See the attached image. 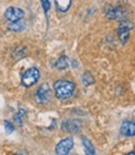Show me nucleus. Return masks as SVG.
Instances as JSON below:
<instances>
[{
    "instance_id": "obj_1",
    "label": "nucleus",
    "mask_w": 135,
    "mask_h": 155,
    "mask_svg": "<svg viewBox=\"0 0 135 155\" xmlns=\"http://www.w3.org/2000/svg\"><path fill=\"white\" fill-rule=\"evenodd\" d=\"M54 90L58 99L65 100V99H69L73 95L75 90V85L69 80H58L54 84Z\"/></svg>"
},
{
    "instance_id": "obj_2",
    "label": "nucleus",
    "mask_w": 135,
    "mask_h": 155,
    "mask_svg": "<svg viewBox=\"0 0 135 155\" xmlns=\"http://www.w3.org/2000/svg\"><path fill=\"white\" fill-rule=\"evenodd\" d=\"M40 78V71L36 69V68H30V69H28L23 76H21V83L24 86L29 88V86H33L34 84H36V81L39 80Z\"/></svg>"
},
{
    "instance_id": "obj_3",
    "label": "nucleus",
    "mask_w": 135,
    "mask_h": 155,
    "mask_svg": "<svg viewBox=\"0 0 135 155\" xmlns=\"http://www.w3.org/2000/svg\"><path fill=\"white\" fill-rule=\"evenodd\" d=\"M133 29V23L129 20H123L119 26H118V35L121 44H125L129 40V35H130V30Z\"/></svg>"
},
{
    "instance_id": "obj_4",
    "label": "nucleus",
    "mask_w": 135,
    "mask_h": 155,
    "mask_svg": "<svg viewBox=\"0 0 135 155\" xmlns=\"http://www.w3.org/2000/svg\"><path fill=\"white\" fill-rule=\"evenodd\" d=\"M4 16L8 21H20L23 16H24V12L21 10L20 8H16V6H10V8H8L5 13H4Z\"/></svg>"
},
{
    "instance_id": "obj_5",
    "label": "nucleus",
    "mask_w": 135,
    "mask_h": 155,
    "mask_svg": "<svg viewBox=\"0 0 135 155\" xmlns=\"http://www.w3.org/2000/svg\"><path fill=\"white\" fill-rule=\"evenodd\" d=\"M73 147H74V141H73V139H71V138H66V139H63L59 144L56 145L55 151H56V154H61V155H64V154H69L70 150L73 149Z\"/></svg>"
},
{
    "instance_id": "obj_6",
    "label": "nucleus",
    "mask_w": 135,
    "mask_h": 155,
    "mask_svg": "<svg viewBox=\"0 0 135 155\" xmlns=\"http://www.w3.org/2000/svg\"><path fill=\"white\" fill-rule=\"evenodd\" d=\"M36 100L39 103H48L50 99V88L48 86V84H43L41 86H39V89L36 90Z\"/></svg>"
},
{
    "instance_id": "obj_7",
    "label": "nucleus",
    "mask_w": 135,
    "mask_h": 155,
    "mask_svg": "<svg viewBox=\"0 0 135 155\" xmlns=\"http://www.w3.org/2000/svg\"><path fill=\"white\" fill-rule=\"evenodd\" d=\"M120 134L124 135V137H135V123L134 121H124L121 124V128H120Z\"/></svg>"
},
{
    "instance_id": "obj_8",
    "label": "nucleus",
    "mask_w": 135,
    "mask_h": 155,
    "mask_svg": "<svg viewBox=\"0 0 135 155\" xmlns=\"http://www.w3.org/2000/svg\"><path fill=\"white\" fill-rule=\"evenodd\" d=\"M56 9L61 13H65L69 10V8L71 5V0H55Z\"/></svg>"
},
{
    "instance_id": "obj_9",
    "label": "nucleus",
    "mask_w": 135,
    "mask_h": 155,
    "mask_svg": "<svg viewBox=\"0 0 135 155\" xmlns=\"http://www.w3.org/2000/svg\"><path fill=\"white\" fill-rule=\"evenodd\" d=\"M63 130H65V131H70V133H76V131L79 130L78 123H76V121H73V120L64 121V123H63Z\"/></svg>"
},
{
    "instance_id": "obj_10",
    "label": "nucleus",
    "mask_w": 135,
    "mask_h": 155,
    "mask_svg": "<svg viewBox=\"0 0 135 155\" xmlns=\"http://www.w3.org/2000/svg\"><path fill=\"white\" fill-rule=\"evenodd\" d=\"M123 10L120 8H110L109 10H108V18L109 19H120L123 18Z\"/></svg>"
},
{
    "instance_id": "obj_11",
    "label": "nucleus",
    "mask_w": 135,
    "mask_h": 155,
    "mask_svg": "<svg viewBox=\"0 0 135 155\" xmlns=\"http://www.w3.org/2000/svg\"><path fill=\"white\" fill-rule=\"evenodd\" d=\"M25 115H26V111L24 110V109H19V111L15 114V116H14V121H15V124L16 125H23V123H24V119H25Z\"/></svg>"
},
{
    "instance_id": "obj_12",
    "label": "nucleus",
    "mask_w": 135,
    "mask_h": 155,
    "mask_svg": "<svg viewBox=\"0 0 135 155\" xmlns=\"http://www.w3.org/2000/svg\"><path fill=\"white\" fill-rule=\"evenodd\" d=\"M94 81H95V79H94V76H93L90 73L85 71V73L83 74V76H81V83H83L85 86H89V85L94 84Z\"/></svg>"
},
{
    "instance_id": "obj_13",
    "label": "nucleus",
    "mask_w": 135,
    "mask_h": 155,
    "mask_svg": "<svg viewBox=\"0 0 135 155\" xmlns=\"http://www.w3.org/2000/svg\"><path fill=\"white\" fill-rule=\"evenodd\" d=\"M68 66H69V61H68V58H66L65 55H61L59 59L56 60V68H58V69H60V70H63V69H66Z\"/></svg>"
},
{
    "instance_id": "obj_14",
    "label": "nucleus",
    "mask_w": 135,
    "mask_h": 155,
    "mask_svg": "<svg viewBox=\"0 0 135 155\" xmlns=\"http://www.w3.org/2000/svg\"><path fill=\"white\" fill-rule=\"evenodd\" d=\"M83 144H84V147H85V151L88 153V154H95V149L93 147V144L90 143L89 139H86V138H83L81 139Z\"/></svg>"
},
{
    "instance_id": "obj_15",
    "label": "nucleus",
    "mask_w": 135,
    "mask_h": 155,
    "mask_svg": "<svg viewBox=\"0 0 135 155\" xmlns=\"http://www.w3.org/2000/svg\"><path fill=\"white\" fill-rule=\"evenodd\" d=\"M23 24H20L19 21H13V23H10V25H9V29L10 30H13V31H20V30H23Z\"/></svg>"
},
{
    "instance_id": "obj_16",
    "label": "nucleus",
    "mask_w": 135,
    "mask_h": 155,
    "mask_svg": "<svg viewBox=\"0 0 135 155\" xmlns=\"http://www.w3.org/2000/svg\"><path fill=\"white\" fill-rule=\"evenodd\" d=\"M41 5H43L44 12L48 13L49 12V9H50V0H41Z\"/></svg>"
},
{
    "instance_id": "obj_17",
    "label": "nucleus",
    "mask_w": 135,
    "mask_h": 155,
    "mask_svg": "<svg viewBox=\"0 0 135 155\" xmlns=\"http://www.w3.org/2000/svg\"><path fill=\"white\" fill-rule=\"evenodd\" d=\"M5 130H6V133H13V130H14V127H13V124L10 123V121H5Z\"/></svg>"
},
{
    "instance_id": "obj_18",
    "label": "nucleus",
    "mask_w": 135,
    "mask_h": 155,
    "mask_svg": "<svg viewBox=\"0 0 135 155\" xmlns=\"http://www.w3.org/2000/svg\"><path fill=\"white\" fill-rule=\"evenodd\" d=\"M129 154H135V150H134V151H130Z\"/></svg>"
}]
</instances>
